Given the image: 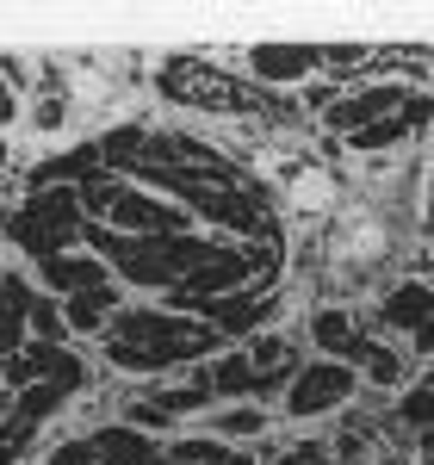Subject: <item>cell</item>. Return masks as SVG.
I'll return each instance as SVG.
<instances>
[{
    "mask_svg": "<svg viewBox=\"0 0 434 465\" xmlns=\"http://www.w3.org/2000/svg\"><path fill=\"white\" fill-rule=\"evenodd\" d=\"M317 50H323V81H335V87H348V74L360 69H379L372 44H317Z\"/></svg>",
    "mask_w": 434,
    "mask_h": 465,
    "instance_id": "cell-16",
    "label": "cell"
},
{
    "mask_svg": "<svg viewBox=\"0 0 434 465\" xmlns=\"http://www.w3.org/2000/svg\"><path fill=\"white\" fill-rule=\"evenodd\" d=\"M304 335H311V348L323 360H348V366L360 372V385H398L403 379V354L385 348L379 335H366L360 317H354L348 304H317V311L304 317Z\"/></svg>",
    "mask_w": 434,
    "mask_h": 465,
    "instance_id": "cell-3",
    "label": "cell"
},
{
    "mask_svg": "<svg viewBox=\"0 0 434 465\" xmlns=\"http://www.w3.org/2000/svg\"><path fill=\"white\" fill-rule=\"evenodd\" d=\"M409 94H422V87H409L403 74H366V81H348L341 87V100L317 118L335 143H348V137H360L366 124H379V118H391V112L409 100Z\"/></svg>",
    "mask_w": 434,
    "mask_h": 465,
    "instance_id": "cell-7",
    "label": "cell"
},
{
    "mask_svg": "<svg viewBox=\"0 0 434 465\" xmlns=\"http://www.w3.org/2000/svg\"><path fill=\"white\" fill-rule=\"evenodd\" d=\"M155 81L174 106H199L212 118H242V112L267 106V94H254L242 74H223L217 56H168V63H155Z\"/></svg>",
    "mask_w": 434,
    "mask_h": 465,
    "instance_id": "cell-5",
    "label": "cell"
},
{
    "mask_svg": "<svg viewBox=\"0 0 434 465\" xmlns=\"http://www.w3.org/2000/svg\"><path fill=\"white\" fill-rule=\"evenodd\" d=\"M329 223H335L329 242H323L329 273H348V280L354 273H379L398 254V217L385 212L379 199H348Z\"/></svg>",
    "mask_w": 434,
    "mask_h": 465,
    "instance_id": "cell-4",
    "label": "cell"
},
{
    "mask_svg": "<svg viewBox=\"0 0 434 465\" xmlns=\"http://www.w3.org/2000/svg\"><path fill=\"white\" fill-rule=\"evenodd\" d=\"M360 397V372L348 366V360H298V372H291L286 397H280V410H286L291 422H317V416H335V410H348Z\"/></svg>",
    "mask_w": 434,
    "mask_h": 465,
    "instance_id": "cell-6",
    "label": "cell"
},
{
    "mask_svg": "<svg viewBox=\"0 0 434 465\" xmlns=\"http://www.w3.org/2000/svg\"><path fill=\"white\" fill-rule=\"evenodd\" d=\"M6 410H13V385H0V422H6Z\"/></svg>",
    "mask_w": 434,
    "mask_h": 465,
    "instance_id": "cell-20",
    "label": "cell"
},
{
    "mask_svg": "<svg viewBox=\"0 0 434 465\" xmlns=\"http://www.w3.org/2000/svg\"><path fill=\"white\" fill-rule=\"evenodd\" d=\"M0 280H6V261H0Z\"/></svg>",
    "mask_w": 434,
    "mask_h": 465,
    "instance_id": "cell-21",
    "label": "cell"
},
{
    "mask_svg": "<svg viewBox=\"0 0 434 465\" xmlns=\"http://www.w3.org/2000/svg\"><path fill=\"white\" fill-rule=\"evenodd\" d=\"M94 440V460L100 465H155V440H149L143 429H131V422H112V429H100V434H87Z\"/></svg>",
    "mask_w": 434,
    "mask_h": 465,
    "instance_id": "cell-14",
    "label": "cell"
},
{
    "mask_svg": "<svg viewBox=\"0 0 434 465\" xmlns=\"http://www.w3.org/2000/svg\"><path fill=\"white\" fill-rule=\"evenodd\" d=\"M118 311H124V286L63 298V322H69V335H106V322L118 317Z\"/></svg>",
    "mask_w": 434,
    "mask_h": 465,
    "instance_id": "cell-15",
    "label": "cell"
},
{
    "mask_svg": "<svg viewBox=\"0 0 434 465\" xmlns=\"http://www.w3.org/2000/svg\"><path fill=\"white\" fill-rule=\"evenodd\" d=\"M37 280L56 292V298H81V292H106V286H118V280H112V267L100 261V254H87V249H69V254H50V261H37Z\"/></svg>",
    "mask_w": 434,
    "mask_h": 465,
    "instance_id": "cell-11",
    "label": "cell"
},
{
    "mask_svg": "<svg viewBox=\"0 0 434 465\" xmlns=\"http://www.w3.org/2000/svg\"><path fill=\"white\" fill-rule=\"evenodd\" d=\"M0 162H6V149H0Z\"/></svg>",
    "mask_w": 434,
    "mask_h": 465,
    "instance_id": "cell-22",
    "label": "cell"
},
{
    "mask_svg": "<svg viewBox=\"0 0 434 465\" xmlns=\"http://www.w3.org/2000/svg\"><path fill=\"white\" fill-rule=\"evenodd\" d=\"M236 69L254 94H286V87H311L323 74V50L317 44H254L236 56Z\"/></svg>",
    "mask_w": 434,
    "mask_h": 465,
    "instance_id": "cell-8",
    "label": "cell"
},
{
    "mask_svg": "<svg viewBox=\"0 0 434 465\" xmlns=\"http://www.w3.org/2000/svg\"><path fill=\"white\" fill-rule=\"evenodd\" d=\"M379 322L391 335H409V348H434V280H398L379 298Z\"/></svg>",
    "mask_w": 434,
    "mask_h": 465,
    "instance_id": "cell-9",
    "label": "cell"
},
{
    "mask_svg": "<svg viewBox=\"0 0 434 465\" xmlns=\"http://www.w3.org/2000/svg\"><path fill=\"white\" fill-rule=\"evenodd\" d=\"M217 354H223V335L199 311L155 304V298L124 304L100 335V360L112 372H131V379H162V372H181V366H205Z\"/></svg>",
    "mask_w": 434,
    "mask_h": 465,
    "instance_id": "cell-1",
    "label": "cell"
},
{
    "mask_svg": "<svg viewBox=\"0 0 434 465\" xmlns=\"http://www.w3.org/2000/svg\"><path fill=\"white\" fill-rule=\"evenodd\" d=\"M398 422L403 429H434V372H422V379H409L398 391Z\"/></svg>",
    "mask_w": 434,
    "mask_h": 465,
    "instance_id": "cell-17",
    "label": "cell"
},
{
    "mask_svg": "<svg viewBox=\"0 0 434 465\" xmlns=\"http://www.w3.org/2000/svg\"><path fill=\"white\" fill-rule=\"evenodd\" d=\"M44 465H100V460H94V440H69V447H56Z\"/></svg>",
    "mask_w": 434,
    "mask_h": 465,
    "instance_id": "cell-19",
    "label": "cell"
},
{
    "mask_svg": "<svg viewBox=\"0 0 434 465\" xmlns=\"http://www.w3.org/2000/svg\"><path fill=\"white\" fill-rule=\"evenodd\" d=\"M286 205L298 217H311V223H329V217L348 205V186H341V174L329 162H298L286 174Z\"/></svg>",
    "mask_w": 434,
    "mask_h": 465,
    "instance_id": "cell-10",
    "label": "cell"
},
{
    "mask_svg": "<svg viewBox=\"0 0 434 465\" xmlns=\"http://www.w3.org/2000/svg\"><path fill=\"white\" fill-rule=\"evenodd\" d=\"M267 403H217V410H205V429H212V440H223V447H249V440H261L267 434Z\"/></svg>",
    "mask_w": 434,
    "mask_h": 465,
    "instance_id": "cell-13",
    "label": "cell"
},
{
    "mask_svg": "<svg viewBox=\"0 0 434 465\" xmlns=\"http://www.w3.org/2000/svg\"><path fill=\"white\" fill-rule=\"evenodd\" d=\"M0 230H6V242H19L32 261H50V254L81 249L87 212H81V193H74V186H32V193L6 212Z\"/></svg>",
    "mask_w": 434,
    "mask_h": 465,
    "instance_id": "cell-2",
    "label": "cell"
},
{
    "mask_svg": "<svg viewBox=\"0 0 434 465\" xmlns=\"http://www.w3.org/2000/svg\"><path fill=\"white\" fill-rule=\"evenodd\" d=\"M32 298H37L32 280H19V273L0 280V360L25 354V341H32Z\"/></svg>",
    "mask_w": 434,
    "mask_h": 465,
    "instance_id": "cell-12",
    "label": "cell"
},
{
    "mask_svg": "<svg viewBox=\"0 0 434 465\" xmlns=\"http://www.w3.org/2000/svg\"><path fill=\"white\" fill-rule=\"evenodd\" d=\"M280 465H335V447H329L323 434H304V440H298Z\"/></svg>",
    "mask_w": 434,
    "mask_h": 465,
    "instance_id": "cell-18",
    "label": "cell"
}]
</instances>
